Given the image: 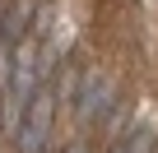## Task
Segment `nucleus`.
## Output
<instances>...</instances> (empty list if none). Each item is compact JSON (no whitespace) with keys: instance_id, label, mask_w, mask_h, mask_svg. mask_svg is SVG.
Returning <instances> with one entry per match:
<instances>
[{"instance_id":"nucleus-1","label":"nucleus","mask_w":158,"mask_h":153,"mask_svg":"<svg viewBox=\"0 0 158 153\" xmlns=\"http://www.w3.org/2000/svg\"><path fill=\"white\" fill-rule=\"evenodd\" d=\"M60 98L47 88V84H37V93H33V102H28V111H23V153H42V139H47V125H51V107H56Z\"/></svg>"},{"instance_id":"nucleus-2","label":"nucleus","mask_w":158,"mask_h":153,"mask_svg":"<svg viewBox=\"0 0 158 153\" xmlns=\"http://www.w3.org/2000/svg\"><path fill=\"white\" fill-rule=\"evenodd\" d=\"M33 10H37L33 0H14V5L5 10V23H0V37H10V42H19V37H23V23L33 19Z\"/></svg>"}]
</instances>
